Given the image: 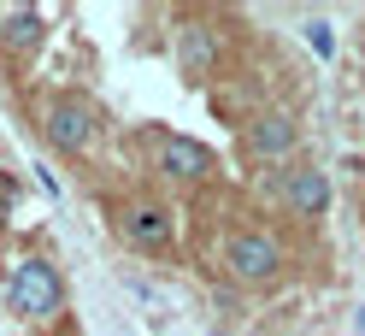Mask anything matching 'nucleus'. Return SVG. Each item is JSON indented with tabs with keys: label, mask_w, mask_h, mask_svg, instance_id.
I'll return each mask as SVG.
<instances>
[{
	"label": "nucleus",
	"mask_w": 365,
	"mask_h": 336,
	"mask_svg": "<svg viewBox=\"0 0 365 336\" xmlns=\"http://www.w3.org/2000/svg\"><path fill=\"white\" fill-rule=\"evenodd\" d=\"M6 307L24 312V319H53L65 307V283L53 272V260H18L6 278Z\"/></svg>",
	"instance_id": "f257e3e1"
},
{
	"label": "nucleus",
	"mask_w": 365,
	"mask_h": 336,
	"mask_svg": "<svg viewBox=\"0 0 365 336\" xmlns=\"http://www.w3.org/2000/svg\"><path fill=\"white\" fill-rule=\"evenodd\" d=\"M224 272L236 283H271L283 272V242L271 230H236L224 242Z\"/></svg>",
	"instance_id": "f03ea898"
},
{
	"label": "nucleus",
	"mask_w": 365,
	"mask_h": 336,
	"mask_svg": "<svg viewBox=\"0 0 365 336\" xmlns=\"http://www.w3.org/2000/svg\"><path fill=\"white\" fill-rule=\"evenodd\" d=\"M48 142L59 153H88L95 148V112L83 101H53L48 106Z\"/></svg>",
	"instance_id": "7ed1b4c3"
},
{
	"label": "nucleus",
	"mask_w": 365,
	"mask_h": 336,
	"mask_svg": "<svg viewBox=\"0 0 365 336\" xmlns=\"http://www.w3.org/2000/svg\"><path fill=\"white\" fill-rule=\"evenodd\" d=\"M218 54H224V41L207 24H189V30L177 36V65H182V77H189V83H207L218 71Z\"/></svg>",
	"instance_id": "20e7f679"
},
{
	"label": "nucleus",
	"mask_w": 365,
	"mask_h": 336,
	"mask_svg": "<svg viewBox=\"0 0 365 336\" xmlns=\"http://www.w3.org/2000/svg\"><path fill=\"white\" fill-rule=\"evenodd\" d=\"M294 142H301V130H294L289 112H259V118L247 124V148H254L259 160H289Z\"/></svg>",
	"instance_id": "39448f33"
},
{
	"label": "nucleus",
	"mask_w": 365,
	"mask_h": 336,
	"mask_svg": "<svg viewBox=\"0 0 365 336\" xmlns=\"http://www.w3.org/2000/svg\"><path fill=\"white\" fill-rule=\"evenodd\" d=\"M283 200H289V213L318 218V213L330 207V177H324V171H312V166H301V171H283Z\"/></svg>",
	"instance_id": "423d86ee"
},
{
	"label": "nucleus",
	"mask_w": 365,
	"mask_h": 336,
	"mask_svg": "<svg viewBox=\"0 0 365 336\" xmlns=\"http://www.w3.org/2000/svg\"><path fill=\"white\" fill-rule=\"evenodd\" d=\"M177 236V218L165 207H130L124 213V242L130 248H171Z\"/></svg>",
	"instance_id": "0eeeda50"
},
{
	"label": "nucleus",
	"mask_w": 365,
	"mask_h": 336,
	"mask_svg": "<svg viewBox=\"0 0 365 336\" xmlns=\"http://www.w3.org/2000/svg\"><path fill=\"white\" fill-rule=\"evenodd\" d=\"M159 171L177 177V183H200V177L212 171V153L200 142H189V136H171L165 148H159Z\"/></svg>",
	"instance_id": "6e6552de"
},
{
	"label": "nucleus",
	"mask_w": 365,
	"mask_h": 336,
	"mask_svg": "<svg viewBox=\"0 0 365 336\" xmlns=\"http://www.w3.org/2000/svg\"><path fill=\"white\" fill-rule=\"evenodd\" d=\"M41 41V12L36 6H6L0 12V48L6 54H30Z\"/></svg>",
	"instance_id": "1a4fd4ad"
},
{
	"label": "nucleus",
	"mask_w": 365,
	"mask_h": 336,
	"mask_svg": "<svg viewBox=\"0 0 365 336\" xmlns=\"http://www.w3.org/2000/svg\"><path fill=\"white\" fill-rule=\"evenodd\" d=\"M307 41H312V54H318V59H330V54H336V36H330V24H312V30H307Z\"/></svg>",
	"instance_id": "9d476101"
},
{
	"label": "nucleus",
	"mask_w": 365,
	"mask_h": 336,
	"mask_svg": "<svg viewBox=\"0 0 365 336\" xmlns=\"http://www.w3.org/2000/svg\"><path fill=\"white\" fill-rule=\"evenodd\" d=\"M359 336H365V307H359Z\"/></svg>",
	"instance_id": "9b49d317"
}]
</instances>
